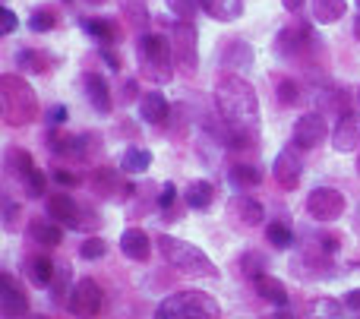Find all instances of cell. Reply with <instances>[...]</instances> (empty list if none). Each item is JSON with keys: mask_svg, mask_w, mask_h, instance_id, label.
Listing matches in <instances>:
<instances>
[{"mask_svg": "<svg viewBox=\"0 0 360 319\" xmlns=\"http://www.w3.org/2000/svg\"><path fill=\"white\" fill-rule=\"evenodd\" d=\"M281 4H285V10L300 13V10H304V4H307V0H281Z\"/></svg>", "mask_w": 360, "mask_h": 319, "instance_id": "cell-47", "label": "cell"}, {"mask_svg": "<svg viewBox=\"0 0 360 319\" xmlns=\"http://www.w3.org/2000/svg\"><path fill=\"white\" fill-rule=\"evenodd\" d=\"M51 177H54L57 183H67V187H79V177H76V174H70V171H54V174H51Z\"/></svg>", "mask_w": 360, "mask_h": 319, "instance_id": "cell-44", "label": "cell"}, {"mask_svg": "<svg viewBox=\"0 0 360 319\" xmlns=\"http://www.w3.org/2000/svg\"><path fill=\"white\" fill-rule=\"evenodd\" d=\"M221 63L228 67V73L243 76L250 67H253V48L247 41H228L221 51Z\"/></svg>", "mask_w": 360, "mask_h": 319, "instance_id": "cell-17", "label": "cell"}, {"mask_svg": "<svg viewBox=\"0 0 360 319\" xmlns=\"http://www.w3.org/2000/svg\"><path fill=\"white\" fill-rule=\"evenodd\" d=\"M54 275H57V266L51 263L48 256H35V259H29V278L38 285V288H51Z\"/></svg>", "mask_w": 360, "mask_h": 319, "instance_id": "cell-31", "label": "cell"}, {"mask_svg": "<svg viewBox=\"0 0 360 319\" xmlns=\"http://www.w3.org/2000/svg\"><path fill=\"white\" fill-rule=\"evenodd\" d=\"M313 101H316L319 111H351L348 108V92L338 86H323L316 95H313Z\"/></svg>", "mask_w": 360, "mask_h": 319, "instance_id": "cell-25", "label": "cell"}, {"mask_svg": "<svg viewBox=\"0 0 360 319\" xmlns=\"http://www.w3.org/2000/svg\"><path fill=\"white\" fill-rule=\"evenodd\" d=\"M0 313L6 319H22L29 313V294L19 288V282L10 272L0 275Z\"/></svg>", "mask_w": 360, "mask_h": 319, "instance_id": "cell-11", "label": "cell"}, {"mask_svg": "<svg viewBox=\"0 0 360 319\" xmlns=\"http://www.w3.org/2000/svg\"><path fill=\"white\" fill-rule=\"evenodd\" d=\"M215 108H218V114H221L228 130L256 136V124H259V95H256V89L250 86L243 76L228 73L218 79Z\"/></svg>", "mask_w": 360, "mask_h": 319, "instance_id": "cell-1", "label": "cell"}, {"mask_svg": "<svg viewBox=\"0 0 360 319\" xmlns=\"http://www.w3.org/2000/svg\"><path fill=\"white\" fill-rule=\"evenodd\" d=\"M16 63H19V70H25V73H44V70H48V54L32 51V48H22L16 54Z\"/></svg>", "mask_w": 360, "mask_h": 319, "instance_id": "cell-32", "label": "cell"}, {"mask_svg": "<svg viewBox=\"0 0 360 319\" xmlns=\"http://www.w3.org/2000/svg\"><path fill=\"white\" fill-rule=\"evenodd\" d=\"M313 19L323 25L329 22H338V19L348 13V0H313Z\"/></svg>", "mask_w": 360, "mask_h": 319, "instance_id": "cell-28", "label": "cell"}, {"mask_svg": "<svg viewBox=\"0 0 360 319\" xmlns=\"http://www.w3.org/2000/svg\"><path fill=\"white\" fill-rule=\"evenodd\" d=\"M29 237L41 247H60L63 244V225H57L54 219L41 215V219L29 221Z\"/></svg>", "mask_w": 360, "mask_h": 319, "instance_id": "cell-18", "label": "cell"}, {"mask_svg": "<svg viewBox=\"0 0 360 319\" xmlns=\"http://www.w3.org/2000/svg\"><path fill=\"white\" fill-rule=\"evenodd\" d=\"M168 114H171V105L162 92H146L143 98H139V117H143L146 124L158 126L168 120Z\"/></svg>", "mask_w": 360, "mask_h": 319, "instance_id": "cell-20", "label": "cell"}, {"mask_svg": "<svg viewBox=\"0 0 360 319\" xmlns=\"http://www.w3.org/2000/svg\"><path fill=\"white\" fill-rule=\"evenodd\" d=\"M253 291L266 304H272V307H288V288H285V282H281V278H275V275L253 278Z\"/></svg>", "mask_w": 360, "mask_h": 319, "instance_id": "cell-21", "label": "cell"}, {"mask_svg": "<svg viewBox=\"0 0 360 319\" xmlns=\"http://www.w3.org/2000/svg\"><path fill=\"white\" fill-rule=\"evenodd\" d=\"M345 316V301L335 297H316L300 310V319H342Z\"/></svg>", "mask_w": 360, "mask_h": 319, "instance_id": "cell-22", "label": "cell"}, {"mask_svg": "<svg viewBox=\"0 0 360 319\" xmlns=\"http://www.w3.org/2000/svg\"><path fill=\"white\" fill-rule=\"evenodd\" d=\"M139 54V67H143L146 76H152V82L165 86V82L174 76V48H171V38L162 35V32H146L136 44Z\"/></svg>", "mask_w": 360, "mask_h": 319, "instance_id": "cell-4", "label": "cell"}, {"mask_svg": "<svg viewBox=\"0 0 360 319\" xmlns=\"http://www.w3.org/2000/svg\"><path fill=\"white\" fill-rule=\"evenodd\" d=\"M272 174H275V181H278V187H285V190H294V187H297L300 177H304V152H300L297 143L285 145V149L275 155Z\"/></svg>", "mask_w": 360, "mask_h": 319, "instance_id": "cell-9", "label": "cell"}, {"mask_svg": "<svg viewBox=\"0 0 360 319\" xmlns=\"http://www.w3.org/2000/svg\"><path fill=\"white\" fill-rule=\"evenodd\" d=\"M92 181H95V190H98L105 200H127V196H133V183L124 181L117 171L101 168L98 174L92 177Z\"/></svg>", "mask_w": 360, "mask_h": 319, "instance_id": "cell-15", "label": "cell"}, {"mask_svg": "<svg viewBox=\"0 0 360 319\" xmlns=\"http://www.w3.org/2000/svg\"><path fill=\"white\" fill-rule=\"evenodd\" d=\"M332 149L335 152H354L360 149V111H345L332 130Z\"/></svg>", "mask_w": 360, "mask_h": 319, "instance_id": "cell-13", "label": "cell"}, {"mask_svg": "<svg viewBox=\"0 0 360 319\" xmlns=\"http://www.w3.org/2000/svg\"><path fill=\"white\" fill-rule=\"evenodd\" d=\"M275 95H278L285 105H294V101L300 98V89L294 86L291 79H278V82H275Z\"/></svg>", "mask_w": 360, "mask_h": 319, "instance_id": "cell-39", "label": "cell"}, {"mask_svg": "<svg viewBox=\"0 0 360 319\" xmlns=\"http://www.w3.org/2000/svg\"><path fill=\"white\" fill-rule=\"evenodd\" d=\"M44 120H48V126H51V130H54L57 124H63V120H67V108H63V105L48 108V114H44Z\"/></svg>", "mask_w": 360, "mask_h": 319, "instance_id": "cell-41", "label": "cell"}, {"mask_svg": "<svg viewBox=\"0 0 360 319\" xmlns=\"http://www.w3.org/2000/svg\"><path fill=\"white\" fill-rule=\"evenodd\" d=\"M196 4L218 22H234L243 16V0H196Z\"/></svg>", "mask_w": 360, "mask_h": 319, "instance_id": "cell-24", "label": "cell"}, {"mask_svg": "<svg viewBox=\"0 0 360 319\" xmlns=\"http://www.w3.org/2000/svg\"><path fill=\"white\" fill-rule=\"evenodd\" d=\"M25 319H48V316H25Z\"/></svg>", "mask_w": 360, "mask_h": 319, "instance_id": "cell-51", "label": "cell"}, {"mask_svg": "<svg viewBox=\"0 0 360 319\" xmlns=\"http://www.w3.org/2000/svg\"><path fill=\"white\" fill-rule=\"evenodd\" d=\"M174 200H177V187H174V183H165V187H162V196H158V206H162V209H171V206H174Z\"/></svg>", "mask_w": 360, "mask_h": 319, "instance_id": "cell-42", "label": "cell"}, {"mask_svg": "<svg viewBox=\"0 0 360 319\" xmlns=\"http://www.w3.org/2000/svg\"><path fill=\"white\" fill-rule=\"evenodd\" d=\"M105 253H108L105 237H86V240H82V247H79V256L82 259H101Z\"/></svg>", "mask_w": 360, "mask_h": 319, "instance_id": "cell-38", "label": "cell"}, {"mask_svg": "<svg viewBox=\"0 0 360 319\" xmlns=\"http://www.w3.org/2000/svg\"><path fill=\"white\" fill-rule=\"evenodd\" d=\"M120 92H124V101H136V95H139V92H136V79H127Z\"/></svg>", "mask_w": 360, "mask_h": 319, "instance_id": "cell-46", "label": "cell"}, {"mask_svg": "<svg viewBox=\"0 0 360 319\" xmlns=\"http://www.w3.org/2000/svg\"><path fill=\"white\" fill-rule=\"evenodd\" d=\"M158 250H162L165 263L171 269H177L180 275L190 278H218V266L209 259V253H202L199 247L186 244L180 237H171V234H162L158 237Z\"/></svg>", "mask_w": 360, "mask_h": 319, "instance_id": "cell-3", "label": "cell"}, {"mask_svg": "<svg viewBox=\"0 0 360 319\" xmlns=\"http://www.w3.org/2000/svg\"><path fill=\"white\" fill-rule=\"evenodd\" d=\"M155 319H221V307L205 291H177L155 307Z\"/></svg>", "mask_w": 360, "mask_h": 319, "instance_id": "cell-5", "label": "cell"}, {"mask_svg": "<svg viewBox=\"0 0 360 319\" xmlns=\"http://www.w3.org/2000/svg\"><path fill=\"white\" fill-rule=\"evenodd\" d=\"M101 301H105V294H101L98 282L95 278H79L67 297V310L79 319H92V316H98Z\"/></svg>", "mask_w": 360, "mask_h": 319, "instance_id": "cell-7", "label": "cell"}, {"mask_svg": "<svg viewBox=\"0 0 360 319\" xmlns=\"http://www.w3.org/2000/svg\"><path fill=\"white\" fill-rule=\"evenodd\" d=\"M105 60H108V67H111V70H117V67H120L117 54H114V51H108V48H105Z\"/></svg>", "mask_w": 360, "mask_h": 319, "instance_id": "cell-48", "label": "cell"}, {"mask_svg": "<svg viewBox=\"0 0 360 319\" xmlns=\"http://www.w3.org/2000/svg\"><path fill=\"white\" fill-rule=\"evenodd\" d=\"M82 29H86L101 48H111V44L117 41V25H114L111 19H86Z\"/></svg>", "mask_w": 360, "mask_h": 319, "instance_id": "cell-30", "label": "cell"}, {"mask_svg": "<svg viewBox=\"0 0 360 319\" xmlns=\"http://www.w3.org/2000/svg\"><path fill=\"white\" fill-rule=\"evenodd\" d=\"M357 105H360V89H357Z\"/></svg>", "mask_w": 360, "mask_h": 319, "instance_id": "cell-53", "label": "cell"}, {"mask_svg": "<svg viewBox=\"0 0 360 319\" xmlns=\"http://www.w3.org/2000/svg\"><path fill=\"white\" fill-rule=\"evenodd\" d=\"M73 272H70V266L67 263H60L57 266V275H54V282H51V297L54 301H67V291H73Z\"/></svg>", "mask_w": 360, "mask_h": 319, "instance_id": "cell-33", "label": "cell"}, {"mask_svg": "<svg viewBox=\"0 0 360 319\" xmlns=\"http://www.w3.org/2000/svg\"><path fill=\"white\" fill-rule=\"evenodd\" d=\"M171 48H174V63L186 76L196 73L199 67V35L193 22H174L171 29Z\"/></svg>", "mask_w": 360, "mask_h": 319, "instance_id": "cell-6", "label": "cell"}, {"mask_svg": "<svg viewBox=\"0 0 360 319\" xmlns=\"http://www.w3.org/2000/svg\"><path fill=\"white\" fill-rule=\"evenodd\" d=\"M16 212H19V206L4 200V228H16Z\"/></svg>", "mask_w": 360, "mask_h": 319, "instance_id": "cell-43", "label": "cell"}, {"mask_svg": "<svg viewBox=\"0 0 360 319\" xmlns=\"http://www.w3.org/2000/svg\"><path fill=\"white\" fill-rule=\"evenodd\" d=\"M4 168H6V174H10L13 181L19 183V187H22V183L38 171V168H35V158H32L25 149H6V162H4Z\"/></svg>", "mask_w": 360, "mask_h": 319, "instance_id": "cell-19", "label": "cell"}, {"mask_svg": "<svg viewBox=\"0 0 360 319\" xmlns=\"http://www.w3.org/2000/svg\"><path fill=\"white\" fill-rule=\"evenodd\" d=\"M16 25H19L16 13H13L10 6H0V35H13V32H16Z\"/></svg>", "mask_w": 360, "mask_h": 319, "instance_id": "cell-40", "label": "cell"}, {"mask_svg": "<svg viewBox=\"0 0 360 319\" xmlns=\"http://www.w3.org/2000/svg\"><path fill=\"white\" fill-rule=\"evenodd\" d=\"M342 301H345V307H351V310H354V313H360V288L348 291V294H345Z\"/></svg>", "mask_w": 360, "mask_h": 319, "instance_id": "cell-45", "label": "cell"}, {"mask_svg": "<svg viewBox=\"0 0 360 319\" xmlns=\"http://www.w3.org/2000/svg\"><path fill=\"white\" fill-rule=\"evenodd\" d=\"M0 111L10 126H25L38 117V95L22 76L4 73L0 76Z\"/></svg>", "mask_w": 360, "mask_h": 319, "instance_id": "cell-2", "label": "cell"}, {"mask_svg": "<svg viewBox=\"0 0 360 319\" xmlns=\"http://www.w3.org/2000/svg\"><path fill=\"white\" fill-rule=\"evenodd\" d=\"M228 181L234 183V187H240V190L259 187V183H262V171L256 168V164H250V162H234L228 168Z\"/></svg>", "mask_w": 360, "mask_h": 319, "instance_id": "cell-26", "label": "cell"}, {"mask_svg": "<svg viewBox=\"0 0 360 319\" xmlns=\"http://www.w3.org/2000/svg\"><path fill=\"white\" fill-rule=\"evenodd\" d=\"M323 247L326 250H338V240L335 237H323Z\"/></svg>", "mask_w": 360, "mask_h": 319, "instance_id": "cell-49", "label": "cell"}, {"mask_svg": "<svg viewBox=\"0 0 360 319\" xmlns=\"http://www.w3.org/2000/svg\"><path fill=\"white\" fill-rule=\"evenodd\" d=\"M266 237H269V244L278 247V250H288V247L294 244V234H291V228H288L285 221H269V225H266Z\"/></svg>", "mask_w": 360, "mask_h": 319, "instance_id": "cell-34", "label": "cell"}, {"mask_svg": "<svg viewBox=\"0 0 360 319\" xmlns=\"http://www.w3.org/2000/svg\"><path fill=\"white\" fill-rule=\"evenodd\" d=\"M152 168V152L143 149V145H130L120 158V171L124 174H146Z\"/></svg>", "mask_w": 360, "mask_h": 319, "instance_id": "cell-27", "label": "cell"}, {"mask_svg": "<svg viewBox=\"0 0 360 319\" xmlns=\"http://www.w3.org/2000/svg\"><path fill=\"white\" fill-rule=\"evenodd\" d=\"M291 136H294V143H297L300 149H316V145H323L326 136H329L326 117L323 114H300V117L294 120Z\"/></svg>", "mask_w": 360, "mask_h": 319, "instance_id": "cell-10", "label": "cell"}, {"mask_svg": "<svg viewBox=\"0 0 360 319\" xmlns=\"http://www.w3.org/2000/svg\"><path fill=\"white\" fill-rule=\"evenodd\" d=\"M240 272L253 282V278H259V275H266V256L262 253H243L240 256Z\"/></svg>", "mask_w": 360, "mask_h": 319, "instance_id": "cell-35", "label": "cell"}, {"mask_svg": "<svg viewBox=\"0 0 360 319\" xmlns=\"http://www.w3.org/2000/svg\"><path fill=\"white\" fill-rule=\"evenodd\" d=\"M54 25H57V16L51 13V6H38V10L29 16V29L32 32H51Z\"/></svg>", "mask_w": 360, "mask_h": 319, "instance_id": "cell-36", "label": "cell"}, {"mask_svg": "<svg viewBox=\"0 0 360 319\" xmlns=\"http://www.w3.org/2000/svg\"><path fill=\"white\" fill-rule=\"evenodd\" d=\"M82 92H86L89 105H92V111L98 114H111V86H108V79L101 73H86L82 76Z\"/></svg>", "mask_w": 360, "mask_h": 319, "instance_id": "cell-14", "label": "cell"}, {"mask_svg": "<svg viewBox=\"0 0 360 319\" xmlns=\"http://www.w3.org/2000/svg\"><path fill=\"white\" fill-rule=\"evenodd\" d=\"M212 200H215V187H212L209 181H193L190 187H186V193H184V202L190 209H209L212 206Z\"/></svg>", "mask_w": 360, "mask_h": 319, "instance_id": "cell-29", "label": "cell"}, {"mask_svg": "<svg viewBox=\"0 0 360 319\" xmlns=\"http://www.w3.org/2000/svg\"><path fill=\"white\" fill-rule=\"evenodd\" d=\"M357 171H360V155H357Z\"/></svg>", "mask_w": 360, "mask_h": 319, "instance_id": "cell-54", "label": "cell"}, {"mask_svg": "<svg viewBox=\"0 0 360 319\" xmlns=\"http://www.w3.org/2000/svg\"><path fill=\"white\" fill-rule=\"evenodd\" d=\"M354 32H357V38H360V16H357V25H354Z\"/></svg>", "mask_w": 360, "mask_h": 319, "instance_id": "cell-50", "label": "cell"}, {"mask_svg": "<svg viewBox=\"0 0 360 319\" xmlns=\"http://www.w3.org/2000/svg\"><path fill=\"white\" fill-rule=\"evenodd\" d=\"M89 4H105V0H89Z\"/></svg>", "mask_w": 360, "mask_h": 319, "instance_id": "cell-52", "label": "cell"}, {"mask_svg": "<svg viewBox=\"0 0 360 319\" xmlns=\"http://www.w3.org/2000/svg\"><path fill=\"white\" fill-rule=\"evenodd\" d=\"M171 13L177 16V22H193V13H196V0H165Z\"/></svg>", "mask_w": 360, "mask_h": 319, "instance_id": "cell-37", "label": "cell"}, {"mask_svg": "<svg viewBox=\"0 0 360 319\" xmlns=\"http://www.w3.org/2000/svg\"><path fill=\"white\" fill-rule=\"evenodd\" d=\"M120 250H124L127 259L146 263L149 253H152V240H149V234H146L143 228H127V231L120 234Z\"/></svg>", "mask_w": 360, "mask_h": 319, "instance_id": "cell-16", "label": "cell"}, {"mask_svg": "<svg viewBox=\"0 0 360 319\" xmlns=\"http://www.w3.org/2000/svg\"><path fill=\"white\" fill-rule=\"evenodd\" d=\"M44 212H48V219H54L57 225H63V228H86L79 202H76L73 196H67V193L48 196V200H44Z\"/></svg>", "mask_w": 360, "mask_h": 319, "instance_id": "cell-12", "label": "cell"}, {"mask_svg": "<svg viewBox=\"0 0 360 319\" xmlns=\"http://www.w3.org/2000/svg\"><path fill=\"white\" fill-rule=\"evenodd\" d=\"M231 212L237 215V221H243V225H262L266 221V209H262L259 200H253V196H237L234 202H231Z\"/></svg>", "mask_w": 360, "mask_h": 319, "instance_id": "cell-23", "label": "cell"}, {"mask_svg": "<svg viewBox=\"0 0 360 319\" xmlns=\"http://www.w3.org/2000/svg\"><path fill=\"white\" fill-rule=\"evenodd\" d=\"M345 196L338 193V190H332V187H316L310 196H307V215L310 219H316V221H338L345 215Z\"/></svg>", "mask_w": 360, "mask_h": 319, "instance_id": "cell-8", "label": "cell"}]
</instances>
